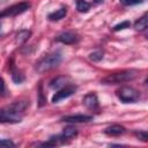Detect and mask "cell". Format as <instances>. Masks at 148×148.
Here are the masks:
<instances>
[{"instance_id":"cell-1","label":"cell","mask_w":148,"mask_h":148,"mask_svg":"<svg viewBox=\"0 0 148 148\" xmlns=\"http://www.w3.org/2000/svg\"><path fill=\"white\" fill-rule=\"evenodd\" d=\"M29 106V101H16L6 105L0 111V120L2 124H17L21 123L25 110Z\"/></svg>"},{"instance_id":"cell-2","label":"cell","mask_w":148,"mask_h":148,"mask_svg":"<svg viewBox=\"0 0 148 148\" xmlns=\"http://www.w3.org/2000/svg\"><path fill=\"white\" fill-rule=\"evenodd\" d=\"M62 60V56L60 53V51H54L52 53L46 54L45 57H43L35 66V69L37 71V73L43 74L45 72H49L56 67H58L60 65Z\"/></svg>"},{"instance_id":"cell-3","label":"cell","mask_w":148,"mask_h":148,"mask_svg":"<svg viewBox=\"0 0 148 148\" xmlns=\"http://www.w3.org/2000/svg\"><path fill=\"white\" fill-rule=\"evenodd\" d=\"M138 75V71L135 69H124L120 72H116L112 74H109L108 76L103 77L101 80V83L103 84H118L124 82H130L134 80Z\"/></svg>"},{"instance_id":"cell-4","label":"cell","mask_w":148,"mask_h":148,"mask_svg":"<svg viewBox=\"0 0 148 148\" xmlns=\"http://www.w3.org/2000/svg\"><path fill=\"white\" fill-rule=\"evenodd\" d=\"M116 95H117L118 99L121 103H124V104L136 103L140 99V92L135 88H133L131 86H123V87H120L116 91Z\"/></svg>"},{"instance_id":"cell-5","label":"cell","mask_w":148,"mask_h":148,"mask_svg":"<svg viewBox=\"0 0 148 148\" xmlns=\"http://www.w3.org/2000/svg\"><path fill=\"white\" fill-rule=\"evenodd\" d=\"M31 7V3L28 2V1H21L18 3H15V5H12L10 7L3 9L0 14L1 18H5V17H14V16H17V15H21L23 13H25L27 10H29Z\"/></svg>"},{"instance_id":"cell-6","label":"cell","mask_w":148,"mask_h":148,"mask_svg":"<svg viewBox=\"0 0 148 148\" xmlns=\"http://www.w3.org/2000/svg\"><path fill=\"white\" fill-rule=\"evenodd\" d=\"M76 90H77V87H76L75 84L68 83V84L64 86L62 88L58 89V90L54 92V95H53L52 98H51V102H52V103H59L60 101L66 99V98L71 97L72 95H74V94L76 92Z\"/></svg>"},{"instance_id":"cell-7","label":"cell","mask_w":148,"mask_h":148,"mask_svg":"<svg viewBox=\"0 0 148 148\" xmlns=\"http://www.w3.org/2000/svg\"><path fill=\"white\" fill-rule=\"evenodd\" d=\"M54 40L58 43L65 44V45H72V44H76L80 40V37L72 31H65V32L59 34L54 38Z\"/></svg>"},{"instance_id":"cell-8","label":"cell","mask_w":148,"mask_h":148,"mask_svg":"<svg viewBox=\"0 0 148 148\" xmlns=\"http://www.w3.org/2000/svg\"><path fill=\"white\" fill-rule=\"evenodd\" d=\"M94 119L92 116L90 114H82V113H79V114H69V116H64L61 117V121H65V123H71V124H77V123H89Z\"/></svg>"},{"instance_id":"cell-9","label":"cell","mask_w":148,"mask_h":148,"mask_svg":"<svg viewBox=\"0 0 148 148\" xmlns=\"http://www.w3.org/2000/svg\"><path fill=\"white\" fill-rule=\"evenodd\" d=\"M82 103H83V105H84L87 109H89V110H91V111H97V110L99 109L98 97H97V95H96L95 92H88V94L83 97Z\"/></svg>"},{"instance_id":"cell-10","label":"cell","mask_w":148,"mask_h":148,"mask_svg":"<svg viewBox=\"0 0 148 148\" xmlns=\"http://www.w3.org/2000/svg\"><path fill=\"white\" fill-rule=\"evenodd\" d=\"M104 133L109 136H119V135H123L126 133V128L121 125H118V124H113L109 127H106L104 130Z\"/></svg>"},{"instance_id":"cell-11","label":"cell","mask_w":148,"mask_h":148,"mask_svg":"<svg viewBox=\"0 0 148 148\" xmlns=\"http://www.w3.org/2000/svg\"><path fill=\"white\" fill-rule=\"evenodd\" d=\"M134 29L136 31H145L148 29V12L145 13L142 16H140L133 24Z\"/></svg>"},{"instance_id":"cell-12","label":"cell","mask_w":148,"mask_h":148,"mask_svg":"<svg viewBox=\"0 0 148 148\" xmlns=\"http://www.w3.org/2000/svg\"><path fill=\"white\" fill-rule=\"evenodd\" d=\"M66 14H67V7H66V6H62V7H60L59 9H57V10L50 13V14L47 15V18H49V21H51V22H56V21H59V20L64 18V17L66 16Z\"/></svg>"},{"instance_id":"cell-13","label":"cell","mask_w":148,"mask_h":148,"mask_svg":"<svg viewBox=\"0 0 148 148\" xmlns=\"http://www.w3.org/2000/svg\"><path fill=\"white\" fill-rule=\"evenodd\" d=\"M10 73H12V80H13V82L16 83V84H21V83L25 80L24 74H23L18 68H16V67L14 66V64L10 65Z\"/></svg>"},{"instance_id":"cell-14","label":"cell","mask_w":148,"mask_h":148,"mask_svg":"<svg viewBox=\"0 0 148 148\" xmlns=\"http://www.w3.org/2000/svg\"><path fill=\"white\" fill-rule=\"evenodd\" d=\"M31 36V31L30 30H27V29H23V30H20L16 35H15V42L17 44H24Z\"/></svg>"},{"instance_id":"cell-15","label":"cell","mask_w":148,"mask_h":148,"mask_svg":"<svg viewBox=\"0 0 148 148\" xmlns=\"http://www.w3.org/2000/svg\"><path fill=\"white\" fill-rule=\"evenodd\" d=\"M66 81H67V77L66 76H57V77H54L53 80L50 81V84L49 86L52 89H60L64 86H66Z\"/></svg>"},{"instance_id":"cell-16","label":"cell","mask_w":148,"mask_h":148,"mask_svg":"<svg viewBox=\"0 0 148 148\" xmlns=\"http://www.w3.org/2000/svg\"><path fill=\"white\" fill-rule=\"evenodd\" d=\"M61 135L62 138L67 141V140H72L73 138H75L77 135V130L74 127V126H67L62 130L61 132Z\"/></svg>"},{"instance_id":"cell-17","label":"cell","mask_w":148,"mask_h":148,"mask_svg":"<svg viewBox=\"0 0 148 148\" xmlns=\"http://www.w3.org/2000/svg\"><path fill=\"white\" fill-rule=\"evenodd\" d=\"M90 2H88L87 0H75V6H76V10L79 13H88L91 8Z\"/></svg>"},{"instance_id":"cell-18","label":"cell","mask_w":148,"mask_h":148,"mask_svg":"<svg viewBox=\"0 0 148 148\" xmlns=\"http://www.w3.org/2000/svg\"><path fill=\"white\" fill-rule=\"evenodd\" d=\"M103 57H104V52H103L102 50H96V51L89 53V56H88L89 60H90V61H94V62L101 61V60L103 59Z\"/></svg>"},{"instance_id":"cell-19","label":"cell","mask_w":148,"mask_h":148,"mask_svg":"<svg viewBox=\"0 0 148 148\" xmlns=\"http://www.w3.org/2000/svg\"><path fill=\"white\" fill-rule=\"evenodd\" d=\"M133 134L136 136L138 140L142 142H148V132L147 131H134Z\"/></svg>"},{"instance_id":"cell-20","label":"cell","mask_w":148,"mask_h":148,"mask_svg":"<svg viewBox=\"0 0 148 148\" xmlns=\"http://www.w3.org/2000/svg\"><path fill=\"white\" fill-rule=\"evenodd\" d=\"M130 27H131V22H130V21H123V22L116 24V25L112 28V30H113V31H120V30L127 29V28H130Z\"/></svg>"},{"instance_id":"cell-21","label":"cell","mask_w":148,"mask_h":148,"mask_svg":"<svg viewBox=\"0 0 148 148\" xmlns=\"http://www.w3.org/2000/svg\"><path fill=\"white\" fill-rule=\"evenodd\" d=\"M119 2L123 6H135V5L142 3L143 0H119Z\"/></svg>"},{"instance_id":"cell-22","label":"cell","mask_w":148,"mask_h":148,"mask_svg":"<svg viewBox=\"0 0 148 148\" xmlns=\"http://www.w3.org/2000/svg\"><path fill=\"white\" fill-rule=\"evenodd\" d=\"M38 95H39V99H38V102H39V106H43L45 103H46V98H44V96H43V90H42V84H39V89H38Z\"/></svg>"},{"instance_id":"cell-23","label":"cell","mask_w":148,"mask_h":148,"mask_svg":"<svg viewBox=\"0 0 148 148\" xmlns=\"http://www.w3.org/2000/svg\"><path fill=\"white\" fill-rule=\"evenodd\" d=\"M1 145L2 146H10V147H15V143L12 141V140H7V139H2L1 140Z\"/></svg>"},{"instance_id":"cell-24","label":"cell","mask_w":148,"mask_h":148,"mask_svg":"<svg viewBox=\"0 0 148 148\" xmlns=\"http://www.w3.org/2000/svg\"><path fill=\"white\" fill-rule=\"evenodd\" d=\"M104 0H92V3L94 5H99V3H103Z\"/></svg>"},{"instance_id":"cell-25","label":"cell","mask_w":148,"mask_h":148,"mask_svg":"<svg viewBox=\"0 0 148 148\" xmlns=\"http://www.w3.org/2000/svg\"><path fill=\"white\" fill-rule=\"evenodd\" d=\"M145 83H146V84H147V86H148V77H147V79H146V81H145Z\"/></svg>"}]
</instances>
